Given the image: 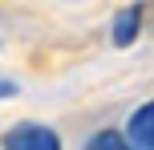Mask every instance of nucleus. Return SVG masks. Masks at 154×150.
<instances>
[{"label":"nucleus","mask_w":154,"mask_h":150,"mask_svg":"<svg viewBox=\"0 0 154 150\" xmlns=\"http://www.w3.org/2000/svg\"><path fill=\"white\" fill-rule=\"evenodd\" d=\"M0 150H65L61 134L45 122H12L0 138Z\"/></svg>","instance_id":"f257e3e1"},{"label":"nucleus","mask_w":154,"mask_h":150,"mask_svg":"<svg viewBox=\"0 0 154 150\" xmlns=\"http://www.w3.org/2000/svg\"><path fill=\"white\" fill-rule=\"evenodd\" d=\"M142 16H146V4H142V0L118 8V12H114V24H109V41H114L118 49H130L134 41H138V32H142Z\"/></svg>","instance_id":"f03ea898"},{"label":"nucleus","mask_w":154,"mask_h":150,"mask_svg":"<svg viewBox=\"0 0 154 150\" xmlns=\"http://www.w3.org/2000/svg\"><path fill=\"white\" fill-rule=\"evenodd\" d=\"M126 138H130V146H154V97L150 102H142L138 110L126 118Z\"/></svg>","instance_id":"7ed1b4c3"},{"label":"nucleus","mask_w":154,"mask_h":150,"mask_svg":"<svg viewBox=\"0 0 154 150\" xmlns=\"http://www.w3.org/2000/svg\"><path fill=\"white\" fill-rule=\"evenodd\" d=\"M81 150H130V138H126V130H97L85 138Z\"/></svg>","instance_id":"20e7f679"},{"label":"nucleus","mask_w":154,"mask_h":150,"mask_svg":"<svg viewBox=\"0 0 154 150\" xmlns=\"http://www.w3.org/2000/svg\"><path fill=\"white\" fill-rule=\"evenodd\" d=\"M8 97H16V81L0 73V102H8Z\"/></svg>","instance_id":"39448f33"},{"label":"nucleus","mask_w":154,"mask_h":150,"mask_svg":"<svg viewBox=\"0 0 154 150\" xmlns=\"http://www.w3.org/2000/svg\"><path fill=\"white\" fill-rule=\"evenodd\" d=\"M130 150H154V146H130Z\"/></svg>","instance_id":"423d86ee"}]
</instances>
